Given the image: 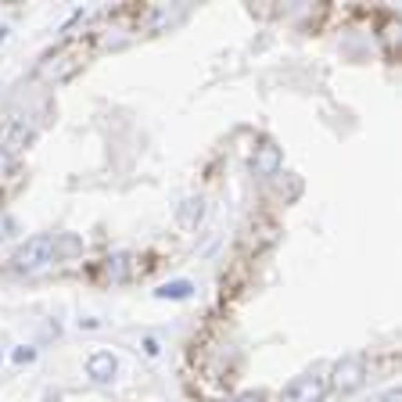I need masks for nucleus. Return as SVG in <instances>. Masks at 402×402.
I'll return each instance as SVG.
<instances>
[{
    "label": "nucleus",
    "mask_w": 402,
    "mask_h": 402,
    "mask_svg": "<svg viewBox=\"0 0 402 402\" xmlns=\"http://www.w3.org/2000/svg\"><path fill=\"white\" fill-rule=\"evenodd\" d=\"M327 395V377L320 374H305L299 380H291L287 392H284V402H320Z\"/></svg>",
    "instance_id": "3"
},
{
    "label": "nucleus",
    "mask_w": 402,
    "mask_h": 402,
    "mask_svg": "<svg viewBox=\"0 0 402 402\" xmlns=\"http://www.w3.org/2000/svg\"><path fill=\"white\" fill-rule=\"evenodd\" d=\"M115 370H119V363H115V355L112 352H94L90 359H87V374L94 377V380H112L115 377Z\"/></svg>",
    "instance_id": "6"
},
{
    "label": "nucleus",
    "mask_w": 402,
    "mask_h": 402,
    "mask_svg": "<svg viewBox=\"0 0 402 402\" xmlns=\"http://www.w3.org/2000/svg\"><path fill=\"white\" fill-rule=\"evenodd\" d=\"M280 147L273 140H262L256 147V158H251V169H256V176H277L280 173Z\"/></svg>",
    "instance_id": "5"
},
{
    "label": "nucleus",
    "mask_w": 402,
    "mask_h": 402,
    "mask_svg": "<svg viewBox=\"0 0 402 402\" xmlns=\"http://www.w3.org/2000/svg\"><path fill=\"white\" fill-rule=\"evenodd\" d=\"M11 359H15L18 367H22V363H33V359H36V349H33V345H18V349L11 352Z\"/></svg>",
    "instance_id": "10"
},
{
    "label": "nucleus",
    "mask_w": 402,
    "mask_h": 402,
    "mask_svg": "<svg viewBox=\"0 0 402 402\" xmlns=\"http://www.w3.org/2000/svg\"><path fill=\"white\" fill-rule=\"evenodd\" d=\"M130 273H133V259L126 256V251H115V256L104 262V277H108L112 284H126V280H130Z\"/></svg>",
    "instance_id": "7"
},
{
    "label": "nucleus",
    "mask_w": 402,
    "mask_h": 402,
    "mask_svg": "<svg viewBox=\"0 0 402 402\" xmlns=\"http://www.w3.org/2000/svg\"><path fill=\"white\" fill-rule=\"evenodd\" d=\"M11 169H15V155L8 151L4 144H0V180H4V176H11Z\"/></svg>",
    "instance_id": "11"
},
{
    "label": "nucleus",
    "mask_w": 402,
    "mask_h": 402,
    "mask_svg": "<svg viewBox=\"0 0 402 402\" xmlns=\"http://www.w3.org/2000/svg\"><path fill=\"white\" fill-rule=\"evenodd\" d=\"M363 377H367V363H363V355H345V359H337L334 370H330V385L337 392H355L359 385H363Z\"/></svg>",
    "instance_id": "2"
},
{
    "label": "nucleus",
    "mask_w": 402,
    "mask_h": 402,
    "mask_svg": "<svg viewBox=\"0 0 402 402\" xmlns=\"http://www.w3.org/2000/svg\"><path fill=\"white\" fill-rule=\"evenodd\" d=\"M380 402H402V392H399V388H392V392H388L385 399H380Z\"/></svg>",
    "instance_id": "14"
},
{
    "label": "nucleus",
    "mask_w": 402,
    "mask_h": 402,
    "mask_svg": "<svg viewBox=\"0 0 402 402\" xmlns=\"http://www.w3.org/2000/svg\"><path fill=\"white\" fill-rule=\"evenodd\" d=\"M8 33H11L8 26H0V44H4V40H8Z\"/></svg>",
    "instance_id": "15"
},
{
    "label": "nucleus",
    "mask_w": 402,
    "mask_h": 402,
    "mask_svg": "<svg viewBox=\"0 0 402 402\" xmlns=\"http://www.w3.org/2000/svg\"><path fill=\"white\" fill-rule=\"evenodd\" d=\"M83 65V58L79 54H69V51H58V54H51L44 65L36 69V76L40 79H47V83H65L76 69Z\"/></svg>",
    "instance_id": "4"
},
{
    "label": "nucleus",
    "mask_w": 402,
    "mask_h": 402,
    "mask_svg": "<svg viewBox=\"0 0 402 402\" xmlns=\"http://www.w3.org/2000/svg\"><path fill=\"white\" fill-rule=\"evenodd\" d=\"M201 216H205V201H201V198H198V201H187V205L180 208V223H183V226H194Z\"/></svg>",
    "instance_id": "9"
},
{
    "label": "nucleus",
    "mask_w": 402,
    "mask_h": 402,
    "mask_svg": "<svg viewBox=\"0 0 402 402\" xmlns=\"http://www.w3.org/2000/svg\"><path fill=\"white\" fill-rule=\"evenodd\" d=\"M237 402H266V399H262V395H259V392H244V395H241V399H237Z\"/></svg>",
    "instance_id": "13"
},
{
    "label": "nucleus",
    "mask_w": 402,
    "mask_h": 402,
    "mask_svg": "<svg viewBox=\"0 0 402 402\" xmlns=\"http://www.w3.org/2000/svg\"><path fill=\"white\" fill-rule=\"evenodd\" d=\"M190 294H194V284L190 280H169L155 291V299H169V302H187Z\"/></svg>",
    "instance_id": "8"
},
{
    "label": "nucleus",
    "mask_w": 402,
    "mask_h": 402,
    "mask_svg": "<svg viewBox=\"0 0 402 402\" xmlns=\"http://www.w3.org/2000/svg\"><path fill=\"white\" fill-rule=\"evenodd\" d=\"M47 262H54V237H51V234L29 237V241L11 256V269H15V273H36V269H44Z\"/></svg>",
    "instance_id": "1"
},
{
    "label": "nucleus",
    "mask_w": 402,
    "mask_h": 402,
    "mask_svg": "<svg viewBox=\"0 0 402 402\" xmlns=\"http://www.w3.org/2000/svg\"><path fill=\"white\" fill-rule=\"evenodd\" d=\"M140 349H144V355H151V359H155L158 352H162V345H158V337H151V334H147L144 342H140Z\"/></svg>",
    "instance_id": "12"
}]
</instances>
